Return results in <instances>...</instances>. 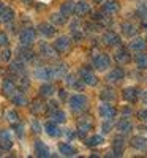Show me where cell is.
<instances>
[{
	"label": "cell",
	"instance_id": "1",
	"mask_svg": "<svg viewBox=\"0 0 147 158\" xmlns=\"http://www.w3.org/2000/svg\"><path fill=\"white\" fill-rule=\"evenodd\" d=\"M92 65L98 73H103V71H108L111 68V57L104 52H98L92 57Z\"/></svg>",
	"mask_w": 147,
	"mask_h": 158
},
{
	"label": "cell",
	"instance_id": "2",
	"mask_svg": "<svg viewBox=\"0 0 147 158\" xmlns=\"http://www.w3.org/2000/svg\"><path fill=\"white\" fill-rule=\"evenodd\" d=\"M89 104V98L82 94H73L68 98V106L73 112H82Z\"/></svg>",
	"mask_w": 147,
	"mask_h": 158
},
{
	"label": "cell",
	"instance_id": "3",
	"mask_svg": "<svg viewBox=\"0 0 147 158\" xmlns=\"http://www.w3.org/2000/svg\"><path fill=\"white\" fill-rule=\"evenodd\" d=\"M33 76L38 81H43V82H49L52 79H56L54 76V68L52 67H36L33 71Z\"/></svg>",
	"mask_w": 147,
	"mask_h": 158
},
{
	"label": "cell",
	"instance_id": "4",
	"mask_svg": "<svg viewBox=\"0 0 147 158\" xmlns=\"http://www.w3.org/2000/svg\"><path fill=\"white\" fill-rule=\"evenodd\" d=\"M98 115L103 118V120H106V118H114L117 115V109L112 106L111 103L108 101H101L98 104Z\"/></svg>",
	"mask_w": 147,
	"mask_h": 158
},
{
	"label": "cell",
	"instance_id": "5",
	"mask_svg": "<svg viewBox=\"0 0 147 158\" xmlns=\"http://www.w3.org/2000/svg\"><path fill=\"white\" fill-rule=\"evenodd\" d=\"M35 40H36L35 29L27 27V29L21 30V33H19V44H21V46H29V48H30V46L35 43Z\"/></svg>",
	"mask_w": 147,
	"mask_h": 158
},
{
	"label": "cell",
	"instance_id": "6",
	"mask_svg": "<svg viewBox=\"0 0 147 158\" xmlns=\"http://www.w3.org/2000/svg\"><path fill=\"white\" fill-rule=\"evenodd\" d=\"M79 77L82 79V82L86 85H90V87H95L98 84V77L97 74L93 73L90 68H81L79 70Z\"/></svg>",
	"mask_w": 147,
	"mask_h": 158
},
{
	"label": "cell",
	"instance_id": "7",
	"mask_svg": "<svg viewBox=\"0 0 147 158\" xmlns=\"http://www.w3.org/2000/svg\"><path fill=\"white\" fill-rule=\"evenodd\" d=\"M54 49L57 51V52H60V54H63V52H66L70 49V46H71V38L70 36H66V35H60V36H57L56 38V41H54Z\"/></svg>",
	"mask_w": 147,
	"mask_h": 158
},
{
	"label": "cell",
	"instance_id": "8",
	"mask_svg": "<svg viewBox=\"0 0 147 158\" xmlns=\"http://www.w3.org/2000/svg\"><path fill=\"white\" fill-rule=\"evenodd\" d=\"M101 41L106 44V46H109V48H116V46H120V43H122V40H120V36L112 32V30H108V32H104L103 36H101Z\"/></svg>",
	"mask_w": 147,
	"mask_h": 158
},
{
	"label": "cell",
	"instance_id": "9",
	"mask_svg": "<svg viewBox=\"0 0 147 158\" xmlns=\"http://www.w3.org/2000/svg\"><path fill=\"white\" fill-rule=\"evenodd\" d=\"M43 130H44V133H46L49 138H57V136L62 135L59 123H57L56 120H52V118H51V120H48V122L43 125Z\"/></svg>",
	"mask_w": 147,
	"mask_h": 158
},
{
	"label": "cell",
	"instance_id": "10",
	"mask_svg": "<svg viewBox=\"0 0 147 158\" xmlns=\"http://www.w3.org/2000/svg\"><path fill=\"white\" fill-rule=\"evenodd\" d=\"M125 149V139L122 135H117L112 139V156H122Z\"/></svg>",
	"mask_w": 147,
	"mask_h": 158
},
{
	"label": "cell",
	"instance_id": "11",
	"mask_svg": "<svg viewBox=\"0 0 147 158\" xmlns=\"http://www.w3.org/2000/svg\"><path fill=\"white\" fill-rule=\"evenodd\" d=\"M114 60H116L119 65H127V63H130V62H131V56H130L128 49L119 48V49L116 51V54H114Z\"/></svg>",
	"mask_w": 147,
	"mask_h": 158
},
{
	"label": "cell",
	"instance_id": "12",
	"mask_svg": "<svg viewBox=\"0 0 147 158\" xmlns=\"http://www.w3.org/2000/svg\"><path fill=\"white\" fill-rule=\"evenodd\" d=\"M65 82H66V85H68L70 89H73V90H82L84 89V82H82V79L81 77H76V76H73V74H66L65 76Z\"/></svg>",
	"mask_w": 147,
	"mask_h": 158
},
{
	"label": "cell",
	"instance_id": "13",
	"mask_svg": "<svg viewBox=\"0 0 147 158\" xmlns=\"http://www.w3.org/2000/svg\"><path fill=\"white\" fill-rule=\"evenodd\" d=\"M119 10H120V5L117 0H104L103 2V13H106V15H109V16L117 15Z\"/></svg>",
	"mask_w": 147,
	"mask_h": 158
},
{
	"label": "cell",
	"instance_id": "14",
	"mask_svg": "<svg viewBox=\"0 0 147 158\" xmlns=\"http://www.w3.org/2000/svg\"><path fill=\"white\" fill-rule=\"evenodd\" d=\"M2 92H3L5 97L11 98L18 92V87H16V84L13 82V81H10V79H3V82H2Z\"/></svg>",
	"mask_w": 147,
	"mask_h": 158
},
{
	"label": "cell",
	"instance_id": "15",
	"mask_svg": "<svg viewBox=\"0 0 147 158\" xmlns=\"http://www.w3.org/2000/svg\"><path fill=\"white\" fill-rule=\"evenodd\" d=\"M124 77H125V71L120 68V67H117V68H112V70L108 73V82L116 84V82H120Z\"/></svg>",
	"mask_w": 147,
	"mask_h": 158
},
{
	"label": "cell",
	"instance_id": "16",
	"mask_svg": "<svg viewBox=\"0 0 147 158\" xmlns=\"http://www.w3.org/2000/svg\"><path fill=\"white\" fill-rule=\"evenodd\" d=\"M90 13V3H87L86 0H79L74 3V15L76 16H86Z\"/></svg>",
	"mask_w": 147,
	"mask_h": 158
},
{
	"label": "cell",
	"instance_id": "17",
	"mask_svg": "<svg viewBox=\"0 0 147 158\" xmlns=\"http://www.w3.org/2000/svg\"><path fill=\"white\" fill-rule=\"evenodd\" d=\"M145 46H147V41L141 36H136V38L133 36L131 41H130V49L135 51V52H142L145 49Z\"/></svg>",
	"mask_w": 147,
	"mask_h": 158
},
{
	"label": "cell",
	"instance_id": "18",
	"mask_svg": "<svg viewBox=\"0 0 147 158\" xmlns=\"http://www.w3.org/2000/svg\"><path fill=\"white\" fill-rule=\"evenodd\" d=\"M131 147L139 150V152H145L147 150V138H144L142 135L135 136V138L131 139Z\"/></svg>",
	"mask_w": 147,
	"mask_h": 158
},
{
	"label": "cell",
	"instance_id": "19",
	"mask_svg": "<svg viewBox=\"0 0 147 158\" xmlns=\"http://www.w3.org/2000/svg\"><path fill=\"white\" fill-rule=\"evenodd\" d=\"M40 54L46 59H54L57 56V51L54 49V46H51L48 43H40Z\"/></svg>",
	"mask_w": 147,
	"mask_h": 158
},
{
	"label": "cell",
	"instance_id": "20",
	"mask_svg": "<svg viewBox=\"0 0 147 158\" xmlns=\"http://www.w3.org/2000/svg\"><path fill=\"white\" fill-rule=\"evenodd\" d=\"M116 128H117V131L120 135H128V133H131V130H133V122L130 120L128 117H124V120H120Z\"/></svg>",
	"mask_w": 147,
	"mask_h": 158
},
{
	"label": "cell",
	"instance_id": "21",
	"mask_svg": "<svg viewBox=\"0 0 147 158\" xmlns=\"http://www.w3.org/2000/svg\"><path fill=\"white\" fill-rule=\"evenodd\" d=\"M38 30L44 38H52L56 36V25H51V24H46V22H41L38 25Z\"/></svg>",
	"mask_w": 147,
	"mask_h": 158
},
{
	"label": "cell",
	"instance_id": "22",
	"mask_svg": "<svg viewBox=\"0 0 147 158\" xmlns=\"http://www.w3.org/2000/svg\"><path fill=\"white\" fill-rule=\"evenodd\" d=\"M33 152L36 156H51V152L48 149V146L43 141H35L33 144Z\"/></svg>",
	"mask_w": 147,
	"mask_h": 158
},
{
	"label": "cell",
	"instance_id": "23",
	"mask_svg": "<svg viewBox=\"0 0 147 158\" xmlns=\"http://www.w3.org/2000/svg\"><path fill=\"white\" fill-rule=\"evenodd\" d=\"M15 10H13L11 6H3L2 10H0V21H2L3 24H8L11 22L13 19H15Z\"/></svg>",
	"mask_w": 147,
	"mask_h": 158
},
{
	"label": "cell",
	"instance_id": "24",
	"mask_svg": "<svg viewBox=\"0 0 147 158\" xmlns=\"http://www.w3.org/2000/svg\"><path fill=\"white\" fill-rule=\"evenodd\" d=\"M90 128H92V123H90V120H86V118H81V120L78 122V136L79 138H84L89 131H90Z\"/></svg>",
	"mask_w": 147,
	"mask_h": 158
},
{
	"label": "cell",
	"instance_id": "25",
	"mask_svg": "<svg viewBox=\"0 0 147 158\" xmlns=\"http://www.w3.org/2000/svg\"><path fill=\"white\" fill-rule=\"evenodd\" d=\"M59 152L63 156H74L76 155V149L71 146L70 142H60L59 144Z\"/></svg>",
	"mask_w": 147,
	"mask_h": 158
},
{
	"label": "cell",
	"instance_id": "26",
	"mask_svg": "<svg viewBox=\"0 0 147 158\" xmlns=\"http://www.w3.org/2000/svg\"><path fill=\"white\" fill-rule=\"evenodd\" d=\"M122 97H124V100L128 101V103H135L136 98H138V90H136L135 87H125L124 92H122Z\"/></svg>",
	"mask_w": 147,
	"mask_h": 158
},
{
	"label": "cell",
	"instance_id": "27",
	"mask_svg": "<svg viewBox=\"0 0 147 158\" xmlns=\"http://www.w3.org/2000/svg\"><path fill=\"white\" fill-rule=\"evenodd\" d=\"M49 19H51V22L54 24V25H57V27H59V25H65L66 22H68V16H65V15H63L62 11L52 13Z\"/></svg>",
	"mask_w": 147,
	"mask_h": 158
},
{
	"label": "cell",
	"instance_id": "28",
	"mask_svg": "<svg viewBox=\"0 0 147 158\" xmlns=\"http://www.w3.org/2000/svg\"><path fill=\"white\" fill-rule=\"evenodd\" d=\"M138 29H136V25L135 24H131V22H124L122 24V35L125 38H133L136 35Z\"/></svg>",
	"mask_w": 147,
	"mask_h": 158
},
{
	"label": "cell",
	"instance_id": "29",
	"mask_svg": "<svg viewBox=\"0 0 147 158\" xmlns=\"http://www.w3.org/2000/svg\"><path fill=\"white\" fill-rule=\"evenodd\" d=\"M103 144H104V138L101 135H93V136L86 139V146L92 147V149L93 147H100V146H103Z\"/></svg>",
	"mask_w": 147,
	"mask_h": 158
},
{
	"label": "cell",
	"instance_id": "30",
	"mask_svg": "<svg viewBox=\"0 0 147 158\" xmlns=\"http://www.w3.org/2000/svg\"><path fill=\"white\" fill-rule=\"evenodd\" d=\"M0 142H2V147L10 150L13 147V141H11V135H10V131L8 130H3V131H0Z\"/></svg>",
	"mask_w": 147,
	"mask_h": 158
},
{
	"label": "cell",
	"instance_id": "31",
	"mask_svg": "<svg viewBox=\"0 0 147 158\" xmlns=\"http://www.w3.org/2000/svg\"><path fill=\"white\" fill-rule=\"evenodd\" d=\"M70 30H71V35H73V40H81L82 38V32H81V22L78 19H74L71 24H70Z\"/></svg>",
	"mask_w": 147,
	"mask_h": 158
},
{
	"label": "cell",
	"instance_id": "32",
	"mask_svg": "<svg viewBox=\"0 0 147 158\" xmlns=\"http://www.w3.org/2000/svg\"><path fill=\"white\" fill-rule=\"evenodd\" d=\"M10 100L13 101V104H16V106H27V103H29L27 98H25V95L22 94V92H19V90H18Z\"/></svg>",
	"mask_w": 147,
	"mask_h": 158
},
{
	"label": "cell",
	"instance_id": "33",
	"mask_svg": "<svg viewBox=\"0 0 147 158\" xmlns=\"http://www.w3.org/2000/svg\"><path fill=\"white\" fill-rule=\"evenodd\" d=\"M10 70L13 73H16V74H22L25 71V62L24 60H15V62H11L10 63Z\"/></svg>",
	"mask_w": 147,
	"mask_h": 158
},
{
	"label": "cell",
	"instance_id": "34",
	"mask_svg": "<svg viewBox=\"0 0 147 158\" xmlns=\"http://www.w3.org/2000/svg\"><path fill=\"white\" fill-rule=\"evenodd\" d=\"M135 63L139 70H147V54L144 52H138L135 57Z\"/></svg>",
	"mask_w": 147,
	"mask_h": 158
},
{
	"label": "cell",
	"instance_id": "35",
	"mask_svg": "<svg viewBox=\"0 0 147 158\" xmlns=\"http://www.w3.org/2000/svg\"><path fill=\"white\" fill-rule=\"evenodd\" d=\"M54 92H56L54 85H52V84H48V82L40 87V95L44 97V98H51L52 95H54Z\"/></svg>",
	"mask_w": 147,
	"mask_h": 158
},
{
	"label": "cell",
	"instance_id": "36",
	"mask_svg": "<svg viewBox=\"0 0 147 158\" xmlns=\"http://www.w3.org/2000/svg\"><path fill=\"white\" fill-rule=\"evenodd\" d=\"M116 98H117V95H116V92L111 89H104L101 94H100V100L101 101H108V103H111V101H116Z\"/></svg>",
	"mask_w": 147,
	"mask_h": 158
},
{
	"label": "cell",
	"instance_id": "37",
	"mask_svg": "<svg viewBox=\"0 0 147 158\" xmlns=\"http://www.w3.org/2000/svg\"><path fill=\"white\" fill-rule=\"evenodd\" d=\"M51 118H52V120H56L57 123H65L66 122V114L62 109H56V111L51 112Z\"/></svg>",
	"mask_w": 147,
	"mask_h": 158
},
{
	"label": "cell",
	"instance_id": "38",
	"mask_svg": "<svg viewBox=\"0 0 147 158\" xmlns=\"http://www.w3.org/2000/svg\"><path fill=\"white\" fill-rule=\"evenodd\" d=\"M60 11L63 13L65 16H70V15H73V13H74V2L68 0V2L62 3V6H60Z\"/></svg>",
	"mask_w": 147,
	"mask_h": 158
},
{
	"label": "cell",
	"instance_id": "39",
	"mask_svg": "<svg viewBox=\"0 0 147 158\" xmlns=\"http://www.w3.org/2000/svg\"><path fill=\"white\" fill-rule=\"evenodd\" d=\"M21 54H19V59L21 60H33V52L29 51V46H21Z\"/></svg>",
	"mask_w": 147,
	"mask_h": 158
},
{
	"label": "cell",
	"instance_id": "40",
	"mask_svg": "<svg viewBox=\"0 0 147 158\" xmlns=\"http://www.w3.org/2000/svg\"><path fill=\"white\" fill-rule=\"evenodd\" d=\"M5 118L10 123H18L19 122V114L15 109H6L5 111Z\"/></svg>",
	"mask_w": 147,
	"mask_h": 158
},
{
	"label": "cell",
	"instance_id": "41",
	"mask_svg": "<svg viewBox=\"0 0 147 158\" xmlns=\"http://www.w3.org/2000/svg\"><path fill=\"white\" fill-rule=\"evenodd\" d=\"M32 111H33V114H41V112L46 111V104L41 103L40 100H36V101H33V104H32Z\"/></svg>",
	"mask_w": 147,
	"mask_h": 158
},
{
	"label": "cell",
	"instance_id": "42",
	"mask_svg": "<svg viewBox=\"0 0 147 158\" xmlns=\"http://www.w3.org/2000/svg\"><path fill=\"white\" fill-rule=\"evenodd\" d=\"M52 68H54V76H56V79L66 76V67H65V65H56V67H52Z\"/></svg>",
	"mask_w": 147,
	"mask_h": 158
},
{
	"label": "cell",
	"instance_id": "43",
	"mask_svg": "<svg viewBox=\"0 0 147 158\" xmlns=\"http://www.w3.org/2000/svg\"><path fill=\"white\" fill-rule=\"evenodd\" d=\"M136 11H138V15H139L141 19H147V3H144V2L139 3Z\"/></svg>",
	"mask_w": 147,
	"mask_h": 158
},
{
	"label": "cell",
	"instance_id": "44",
	"mask_svg": "<svg viewBox=\"0 0 147 158\" xmlns=\"http://www.w3.org/2000/svg\"><path fill=\"white\" fill-rule=\"evenodd\" d=\"M112 128V118H106V120L101 122V131L103 133H109Z\"/></svg>",
	"mask_w": 147,
	"mask_h": 158
},
{
	"label": "cell",
	"instance_id": "45",
	"mask_svg": "<svg viewBox=\"0 0 147 158\" xmlns=\"http://www.w3.org/2000/svg\"><path fill=\"white\" fill-rule=\"evenodd\" d=\"M10 43V36L6 35V32H0V48H6Z\"/></svg>",
	"mask_w": 147,
	"mask_h": 158
},
{
	"label": "cell",
	"instance_id": "46",
	"mask_svg": "<svg viewBox=\"0 0 147 158\" xmlns=\"http://www.w3.org/2000/svg\"><path fill=\"white\" fill-rule=\"evenodd\" d=\"M136 117L139 118L142 123H147V109H139L136 112Z\"/></svg>",
	"mask_w": 147,
	"mask_h": 158
},
{
	"label": "cell",
	"instance_id": "47",
	"mask_svg": "<svg viewBox=\"0 0 147 158\" xmlns=\"http://www.w3.org/2000/svg\"><path fill=\"white\" fill-rule=\"evenodd\" d=\"M11 56H13L11 49L5 48V51L2 52V56H0V57H2V60H3V62H10V60H11Z\"/></svg>",
	"mask_w": 147,
	"mask_h": 158
},
{
	"label": "cell",
	"instance_id": "48",
	"mask_svg": "<svg viewBox=\"0 0 147 158\" xmlns=\"http://www.w3.org/2000/svg\"><path fill=\"white\" fill-rule=\"evenodd\" d=\"M32 128H33V133H40V131H41V123H40L38 120H33L32 122Z\"/></svg>",
	"mask_w": 147,
	"mask_h": 158
},
{
	"label": "cell",
	"instance_id": "49",
	"mask_svg": "<svg viewBox=\"0 0 147 158\" xmlns=\"http://www.w3.org/2000/svg\"><path fill=\"white\" fill-rule=\"evenodd\" d=\"M139 100H141V103H142V104H147V90L141 92V97H139Z\"/></svg>",
	"mask_w": 147,
	"mask_h": 158
},
{
	"label": "cell",
	"instance_id": "50",
	"mask_svg": "<svg viewBox=\"0 0 147 158\" xmlns=\"http://www.w3.org/2000/svg\"><path fill=\"white\" fill-rule=\"evenodd\" d=\"M66 138H68V139H74L76 138V131L74 130H68V131H66Z\"/></svg>",
	"mask_w": 147,
	"mask_h": 158
},
{
	"label": "cell",
	"instance_id": "51",
	"mask_svg": "<svg viewBox=\"0 0 147 158\" xmlns=\"http://www.w3.org/2000/svg\"><path fill=\"white\" fill-rule=\"evenodd\" d=\"M15 125H16V123H15ZM15 130H16V135L22 136V133H24V128H22V125H16V127H15Z\"/></svg>",
	"mask_w": 147,
	"mask_h": 158
},
{
	"label": "cell",
	"instance_id": "52",
	"mask_svg": "<svg viewBox=\"0 0 147 158\" xmlns=\"http://www.w3.org/2000/svg\"><path fill=\"white\" fill-rule=\"evenodd\" d=\"M131 114V109H128V108H125V109H122V115L124 117H128Z\"/></svg>",
	"mask_w": 147,
	"mask_h": 158
},
{
	"label": "cell",
	"instance_id": "53",
	"mask_svg": "<svg viewBox=\"0 0 147 158\" xmlns=\"http://www.w3.org/2000/svg\"><path fill=\"white\" fill-rule=\"evenodd\" d=\"M59 97H60V98H63V100L66 98V94H65V90H60V92H59Z\"/></svg>",
	"mask_w": 147,
	"mask_h": 158
},
{
	"label": "cell",
	"instance_id": "54",
	"mask_svg": "<svg viewBox=\"0 0 147 158\" xmlns=\"http://www.w3.org/2000/svg\"><path fill=\"white\" fill-rule=\"evenodd\" d=\"M21 2H22V3H30L32 0H21Z\"/></svg>",
	"mask_w": 147,
	"mask_h": 158
},
{
	"label": "cell",
	"instance_id": "55",
	"mask_svg": "<svg viewBox=\"0 0 147 158\" xmlns=\"http://www.w3.org/2000/svg\"><path fill=\"white\" fill-rule=\"evenodd\" d=\"M93 2H95V3H103L104 0H93Z\"/></svg>",
	"mask_w": 147,
	"mask_h": 158
},
{
	"label": "cell",
	"instance_id": "56",
	"mask_svg": "<svg viewBox=\"0 0 147 158\" xmlns=\"http://www.w3.org/2000/svg\"><path fill=\"white\" fill-rule=\"evenodd\" d=\"M3 8V5H2V2H0V10H2Z\"/></svg>",
	"mask_w": 147,
	"mask_h": 158
},
{
	"label": "cell",
	"instance_id": "57",
	"mask_svg": "<svg viewBox=\"0 0 147 158\" xmlns=\"http://www.w3.org/2000/svg\"><path fill=\"white\" fill-rule=\"evenodd\" d=\"M0 156H2V147H0Z\"/></svg>",
	"mask_w": 147,
	"mask_h": 158
},
{
	"label": "cell",
	"instance_id": "58",
	"mask_svg": "<svg viewBox=\"0 0 147 158\" xmlns=\"http://www.w3.org/2000/svg\"><path fill=\"white\" fill-rule=\"evenodd\" d=\"M0 59H2V57H0Z\"/></svg>",
	"mask_w": 147,
	"mask_h": 158
}]
</instances>
